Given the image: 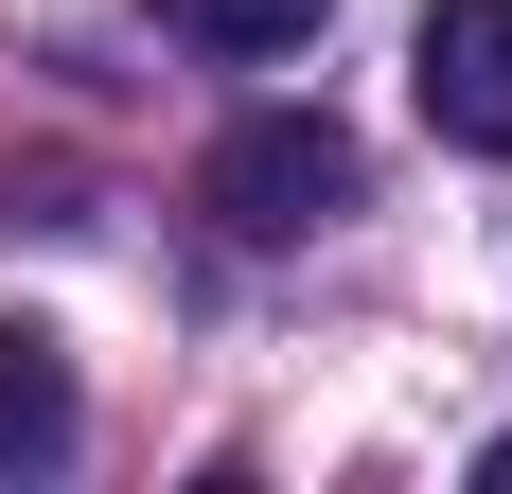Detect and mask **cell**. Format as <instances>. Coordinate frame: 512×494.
<instances>
[{"label": "cell", "instance_id": "6da1fadb", "mask_svg": "<svg viewBox=\"0 0 512 494\" xmlns=\"http://www.w3.org/2000/svg\"><path fill=\"white\" fill-rule=\"evenodd\" d=\"M212 212L248 247H301L354 212V124H318V106H265V124H230L212 142Z\"/></svg>", "mask_w": 512, "mask_h": 494}, {"label": "cell", "instance_id": "7a4b0ae2", "mask_svg": "<svg viewBox=\"0 0 512 494\" xmlns=\"http://www.w3.org/2000/svg\"><path fill=\"white\" fill-rule=\"evenodd\" d=\"M407 89H424V124L460 159H512V0H424Z\"/></svg>", "mask_w": 512, "mask_h": 494}, {"label": "cell", "instance_id": "3957f363", "mask_svg": "<svg viewBox=\"0 0 512 494\" xmlns=\"http://www.w3.org/2000/svg\"><path fill=\"white\" fill-rule=\"evenodd\" d=\"M71 424H89V406H71V336H53V318H0V477H53Z\"/></svg>", "mask_w": 512, "mask_h": 494}, {"label": "cell", "instance_id": "277c9868", "mask_svg": "<svg viewBox=\"0 0 512 494\" xmlns=\"http://www.w3.org/2000/svg\"><path fill=\"white\" fill-rule=\"evenodd\" d=\"M336 0H159V36H195V53H230V71H265V53H301Z\"/></svg>", "mask_w": 512, "mask_h": 494}]
</instances>
